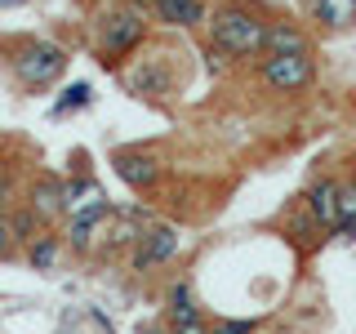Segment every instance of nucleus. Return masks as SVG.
<instances>
[{
  "instance_id": "nucleus-22",
  "label": "nucleus",
  "mask_w": 356,
  "mask_h": 334,
  "mask_svg": "<svg viewBox=\"0 0 356 334\" xmlns=\"http://www.w3.org/2000/svg\"><path fill=\"white\" fill-rule=\"evenodd\" d=\"M170 334H209V326L200 321V312H192V317L174 321V330H170Z\"/></svg>"
},
{
  "instance_id": "nucleus-2",
  "label": "nucleus",
  "mask_w": 356,
  "mask_h": 334,
  "mask_svg": "<svg viewBox=\"0 0 356 334\" xmlns=\"http://www.w3.org/2000/svg\"><path fill=\"white\" fill-rule=\"evenodd\" d=\"M143 40H147V14H143L138 5L107 9V14L98 18V27H94V45H98V54H103L107 67L125 63Z\"/></svg>"
},
{
  "instance_id": "nucleus-11",
  "label": "nucleus",
  "mask_w": 356,
  "mask_h": 334,
  "mask_svg": "<svg viewBox=\"0 0 356 334\" xmlns=\"http://www.w3.org/2000/svg\"><path fill=\"white\" fill-rule=\"evenodd\" d=\"M307 214L321 223V228L334 232V223H339V183L334 178H321V183L307 187Z\"/></svg>"
},
{
  "instance_id": "nucleus-13",
  "label": "nucleus",
  "mask_w": 356,
  "mask_h": 334,
  "mask_svg": "<svg viewBox=\"0 0 356 334\" xmlns=\"http://www.w3.org/2000/svg\"><path fill=\"white\" fill-rule=\"evenodd\" d=\"M263 54H312V40H307V31L294 27V22H267Z\"/></svg>"
},
{
  "instance_id": "nucleus-17",
  "label": "nucleus",
  "mask_w": 356,
  "mask_h": 334,
  "mask_svg": "<svg viewBox=\"0 0 356 334\" xmlns=\"http://www.w3.org/2000/svg\"><path fill=\"white\" fill-rule=\"evenodd\" d=\"M63 192H67V214H76V209L94 205V200H103V192H98L94 178H67Z\"/></svg>"
},
{
  "instance_id": "nucleus-9",
  "label": "nucleus",
  "mask_w": 356,
  "mask_h": 334,
  "mask_svg": "<svg viewBox=\"0 0 356 334\" xmlns=\"http://www.w3.org/2000/svg\"><path fill=\"white\" fill-rule=\"evenodd\" d=\"M125 89L138 98H161L170 94V76H165V63L161 58H134L125 67Z\"/></svg>"
},
{
  "instance_id": "nucleus-18",
  "label": "nucleus",
  "mask_w": 356,
  "mask_h": 334,
  "mask_svg": "<svg viewBox=\"0 0 356 334\" xmlns=\"http://www.w3.org/2000/svg\"><path fill=\"white\" fill-rule=\"evenodd\" d=\"M94 103V85H85V81H76V85H67L63 89V98L54 103V116H72V111H81Z\"/></svg>"
},
{
  "instance_id": "nucleus-16",
  "label": "nucleus",
  "mask_w": 356,
  "mask_h": 334,
  "mask_svg": "<svg viewBox=\"0 0 356 334\" xmlns=\"http://www.w3.org/2000/svg\"><path fill=\"white\" fill-rule=\"evenodd\" d=\"M339 241H356V183L339 187V223H334Z\"/></svg>"
},
{
  "instance_id": "nucleus-1",
  "label": "nucleus",
  "mask_w": 356,
  "mask_h": 334,
  "mask_svg": "<svg viewBox=\"0 0 356 334\" xmlns=\"http://www.w3.org/2000/svg\"><path fill=\"white\" fill-rule=\"evenodd\" d=\"M209 27V45H218L227 58H263V36H267V22L250 9H236V5H222L205 18Z\"/></svg>"
},
{
  "instance_id": "nucleus-15",
  "label": "nucleus",
  "mask_w": 356,
  "mask_h": 334,
  "mask_svg": "<svg viewBox=\"0 0 356 334\" xmlns=\"http://www.w3.org/2000/svg\"><path fill=\"white\" fill-rule=\"evenodd\" d=\"M5 218H9V232H14V241H18V245L36 241L40 232H44V218H40V214H36L31 205H22V209H9Z\"/></svg>"
},
{
  "instance_id": "nucleus-12",
  "label": "nucleus",
  "mask_w": 356,
  "mask_h": 334,
  "mask_svg": "<svg viewBox=\"0 0 356 334\" xmlns=\"http://www.w3.org/2000/svg\"><path fill=\"white\" fill-rule=\"evenodd\" d=\"M307 14L325 31H348L356 27V0H307Z\"/></svg>"
},
{
  "instance_id": "nucleus-14",
  "label": "nucleus",
  "mask_w": 356,
  "mask_h": 334,
  "mask_svg": "<svg viewBox=\"0 0 356 334\" xmlns=\"http://www.w3.org/2000/svg\"><path fill=\"white\" fill-rule=\"evenodd\" d=\"M22 254H27V263L36 267V272H54V267H58V259H63V237H54V232L44 228L36 241L22 245Z\"/></svg>"
},
{
  "instance_id": "nucleus-5",
  "label": "nucleus",
  "mask_w": 356,
  "mask_h": 334,
  "mask_svg": "<svg viewBox=\"0 0 356 334\" xmlns=\"http://www.w3.org/2000/svg\"><path fill=\"white\" fill-rule=\"evenodd\" d=\"M107 218H111V205H107V200H94V205L76 209L72 223H67L63 245H67L72 254H94V245H98V237H103V223H107Z\"/></svg>"
},
{
  "instance_id": "nucleus-24",
  "label": "nucleus",
  "mask_w": 356,
  "mask_h": 334,
  "mask_svg": "<svg viewBox=\"0 0 356 334\" xmlns=\"http://www.w3.org/2000/svg\"><path fill=\"white\" fill-rule=\"evenodd\" d=\"M143 334H165V330H143Z\"/></svg>"
},
{
  "instance_id": "nucleus-23",
  "label": "nucleus",
  "mask_w": 356,
  "mask_h": 334,
  "mask_svg": "<svg viewBox=\"0 0 356 334\" xmlns=\"http://www.w3.org/2000/svg\"><path fill=\"white\" fill-rule=\"evenodd\" d=\"M209 334H254V321H218L209 326Z\"/></svg>"
},
{
  "instance_id": "nucleus-7",
  "label": "nucleus",
  "mask_w": 356,
  "mask_h": 334,
  "mask_svg": "<svg viewBox=\"0 0 356 334\" xmlns=\"http://www.w3.org/2000/svg\"><path fill=\"white\" fill-rule=\"evenodd\" d=\"M178 245H183V237H178V228H147L138 241V254H134V272H147V267H161L170 263L178 254Z\"/></svg>"
},
{
  "instance_id": "nucleus-8",
  "label": "nucleus",
  "mask_w": 356,
  "mask_h": 334,
  "mask_svg": "<svg viewBox=\"0 0 356 334\" xmlns=\"http://www.w3.org/2000/svg\"><path fill=\"white\" fill-rule=\"evenodd\" d=\"M27 205L36 209V214L44 218V228L49 223H58L67 214V192H63V178L58 174H40L36 183L27 187Z\"/></svg>"
},
{
  "instance_id": "nucleus-6",
  "label": "nucleus",
  "mask_w": 356,
  "mask_h": 334,
  "mask_svg": "<svg viewBox=\"0 0 356 334\" xmlns=\"http://www.w3.org/2000/svg\"><path fill=\"white\" fill-rule=\"evenodd\" d=\"M111 165H116L120 183L134 187V192H152L165 174V165L156 161L152 152H111Z\"/></svg>"
},
{
  "instance_id": "nucleus-21",
  "label": "nucleus",
  "mask_w": 356,
  "mask_h": 334,
  "mask_svg": "<svg viewBox=\"0 0 356 334\" xmlns=\"http://www.w3.org/2000/svg\"><path fill=\"white\" fill-rule=\"evenodd\" d=\"M14 254H18V241H14V232H9L5 209H0V259H14Z\"/></svg>"
},
{
  "instance_id": "nucleus-4",
  "label": "nucleus",
  "mask_w": 356,
  "mask_h": 334,
  "mask_svg": "<svg viewBox=\"0 0 356 334\" xmlns=\"http://www.w3.org/2000/svg\"><path fill=\"white\" fill-rule=\"evenodd\" d=\"M259 81L276 94H298L316 81V63H312V54H263Z\"/></svg>"
},
{
  "instance_id": "nucleus-20",
  "label": "nucleus",
  "mask_w": 356,
  "mask_h": 334,
  "mask_svg": "<svg viewBox=\"0 0 356 334\" xmlns=\"http://www.w3.org/2000/svg\"><path fill=\"white\" fill-rule=\"evenodd\" d=\"M143 241V228H138V223H125V218H120V223H111V232H107V245H111V250H120V245H138Z\"/></svg>"
},
{
  "instance_id": "nucleus-3",
  "label": "nucleus",
  "mask_w": 356,
  "mask_h": 334,
  "mask_svg": "<svg viewBox=\"0 0 356 334\" xmlns=\"http://www.w3.org/2000/svg\"><path fill=\"white\" fill-rule=\"evenodd\" d=\"M9 72L22 89H49L63 81L67 72V49L58 40H22L14 54H9Z\"/></svg>"
},
{
  "instance_id": "nucleus-19",
  "label": "nucleus",
  "mask_w": 356,
  "mask_h": 334,
  "mask_svg": "<svg viewBox=\"0 0 356 334\" xmlns=\"http://www.w3.org/2000/svg\"><path fill=\"white\" fill-rule=\"evenodd\" d=\"M192 312H200L196 299H192V285L178 281V285L170 289V321H183V317H192Z\"/></svg>"
},
{
  "instance_id": "nucleus-10",
  "label": "nucleus",
  "mask_w": 356,
  "mask_h": 334,
  "mask_svg": "<svg viewBox=\"0 0 356 334\" xmlns=\"http://www.w3.org/2000/svg\"><path fill=\"white\" fill-rule=\"evenodd\" d=\"M152 18L165 22V27H200L209 18L205 0H152Z\"/></svg>"
}]
</instances>
